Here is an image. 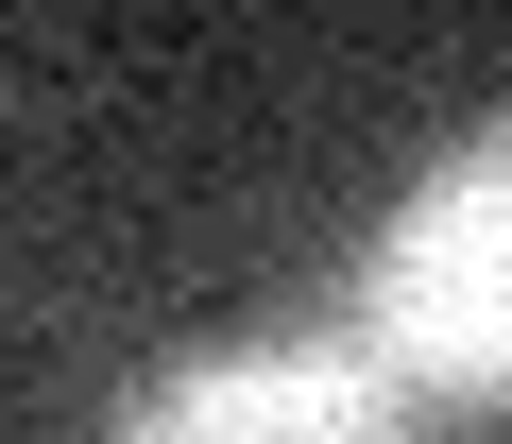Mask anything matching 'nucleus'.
Listing matches in <instances>:
<instances>
[{
    "instance_id": "f257e3e1",
    "label": "nucleus",
    "mask_w": 512,
    "mask_h": 444,
    "mask_svg": "<svg viewBox=\"0 0 512 444\" xmlns=\"http://www.w3.org/2000/svg\"><path fill=\"white\" fill-rule=\"evenodd\" d=\"M410 393H461V410H512V120L461 137L359 257V308H342Z\"/></svg>"
},
{
    "instance_id": "f03ea898",
    "label": "nucleus",
    "mask_w": 512,
    "mask_h": 444,
    "mask_svg": "<svg viewBox=\"0 0 512 444\" xmlns=\"http://www.w3.org/2000/svg\"><path fill=\"white\" fill-rule=\"evenodd\" d=\"M103 444H410V376L359 325H291V342H222L154 376Z\"/></svg>"
}]
</instances>
